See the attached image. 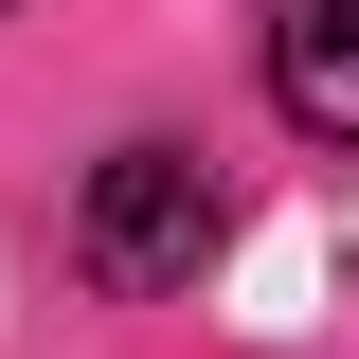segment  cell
<instances>
[{
	"instance_id": "6da1fadb",
	"label": "cell",
	"mask_w": 359,
	"mask_h": 359,
	"mask_svg": "<svg viewBox=\"0 0 359 359\" xmlns=\"http://www.w3.org/2000/svg\"><path fill=\"white\" fill-rule=\"evenodd\" d=\"M216 233H233V198H216L198 144H108L90 198H72V269H90V287H126V306H144V287H198Z\"/></svg>"
},
{
	"instance_id": "7a4b0ae2",
	"label": "cell",
	"mask_w": 359,
	"mask_h": 359,
	"mask_svg": "<svg viewBox=\"0 0 359 359\" xmlns=\"http://www.w3.org/2000/svg\"><path fill=\"white\" fill-rule=\"evenodd\" d=\"M269 108L306 144H359V0H269Z\"/></svg>"
},
{
	"instance_id": "3957f363",
	"label": "cell",
	"mask_w": 359,
	"mask_h": 359,
	"mask_svg": "<svg viewBox=\"0 0 359 359\" xmlns=\"http://www.w3.org/2000/svg\"><path fill=\"white\" fill-rule=\"evenodd\" d=\"M0 18H18V0H0Z\"/></svg>"
}]
</instances>
